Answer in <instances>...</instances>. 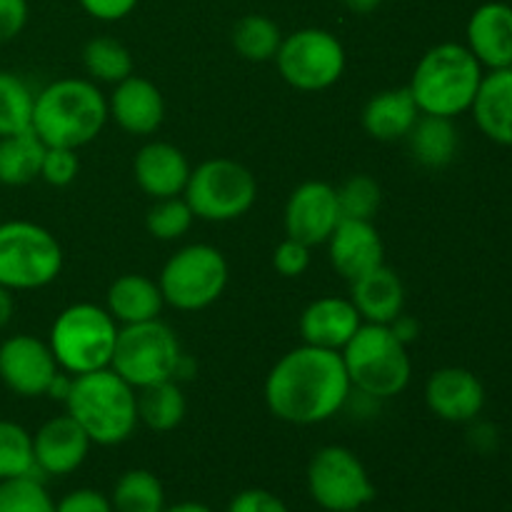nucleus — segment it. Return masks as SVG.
<instances>
[{"mask_svg": "<svg viewBox=\"0 0 512 512\" xmlns=\"http://www.w3.org/2000/svg\"><path fill=\"white\" fill-rule=\"evenodd\" d=\"M63 403L90 443L103 448L130 440L140 425L138 393L113 368L75 375Z\"/></svg>", "mask_w": 512, "mask_h": 512, "instance_id": "nucleus-3", "label": "nucleus"}, {"mask_svg": "<svg viewBox=\"0 0 512 512\" xmlns=\"http://www.w3.org/2000/svg\"><path fill=\"white\" fill-rule=\"evenodd\" d=\"M55 512H115L110 498H105L103 493L90 488L73 490V493L65 495L58 505H55Z\"/></svg>", "mask_w": 512, "mask_h": 512, "instance_id": "nucleus-41", "label": "nucleus"}, {"mask_svg": "<svg viewBox=\"0 0 512 512\" xmlns=\"http://www.w3.org/2000/svg\"><path fill=\"white\" fill-rule=\"evenodd\" d=\"M190 163L183 150L165 140H150L133 160V175L138 188L148 198H175L183 195L190 178Z\"/></svg>", "mask_w": 512, "mask_h": 512, "instance_id": "nucleus-21", "label": "nucleus"}, {"mask_svg": "<svg viewBox=\"0 0 512 512\" xmlns=\"http://www.w3.org/2000/svg\"><path fill=\"white\" fill-rule=\"evenodd\" d=\"M33 108V88L13 70H0V138L33 130Z\"/></svg>", "mask_w": 512, "mask_h": 512, "instance_id": "nucleus-32", "label": "nucleus"}, {"mask_svg": "<svg viewBox=\"0 0 512 512\" xmlns=\"http://www.w3.org/2000/svg\"><path fill=\"white\" fill-rule=\"evenodd\" d=\"M0 512H55V503L35 475L0 480Z\"/></svg>", "mask_w": 512, "mask_h": 512, "instance_id": "nucleus-36", "label": "nucleus"}, {"mask_svg": "<svg viewBox=\"0 0 512 512\" xmlns=\"http://www.w3.org/2000/svg\"><path fill=\"white\" fill-rule=\"evenodd\" d=\"M360 325H363V318L355 310L353 300L338 298V295H323L313 300L298 320L300 338L305 345L335 350V353H340L353 340Z\"/></svg>", "mask_w": 512, "mask_h": 512, "instance_id": "nucleus-19", "label": "nucleus"}, {"mask_svg": "<svg viewBox=\"0 0 512 512\" xmlns=\"http://www.w3.org/2000/svg\"><path fill=\"white\" fill-rule=\"evenodd\" d=\"M233 48L235 53L250 63H268L278 55L280 43H283V33H280L278 23L268 15L250 13L243 15L238 23L233 25Z\"/></svg>", "mask_w": 512, "mask_h": 512, "instance_id": "nucleus-29", "label": "nucleus"}, {"mask_svg": "<svg viewBox=\"0 0 512 512\" xmlns=\"http://www.w3.org/2000/svg\"><path fill=\"white\" fill-rule=\"evenodd\" d=\"M390 330H393L395 338H398L403 345H410L413 340H418V335H420L418 320L410 318V315H405V313H400L398 318L390 323Z\"/></svg>", "mask_w": 512, "mask_h": 512, "instance_id": "nucleus-43", "label": "nucleus"}, {"mask_svg": "<svg viewBox=\"0 0 512 512\" xmlns=\"http://www.w3.org/2000/svg\"><path fill=\"white\" fill-rule=\"evenodd\" d=\"M193 220L195 215L183 195H175V198H160L150 205L148 215H145V228L155 240L173 243V240L188 235Z\"/></svg>", "mask_w": 512, "mask_h": 512, "instance_id": "nucleus-34", "label": "nucleus"}, {"mask_svg": "<svg viewBox=\"0 0 512 512\" xmlns=\"http://www.w3.org/2000/svg\"><path fill=\"white\" fill-rule=\"evenodd\" d=\"M470 113L485 138L512 148V68L488 70L483 75Z\"/></svg>", "mask_w": 512, "mask_h": 512, "instance_id": "nucleus-23", "label": "nucleus"}, {"mask_svg": "<svg viewBox=\"0 0 512 512\" xmlns=\"http://www.w3.org/2000/svg\"><path fill=\"white\" fill-rule=\"evenodd\" d=\"M328 255L348 283L385 263V245L373 220L343 218L328 238Z\"/></svg>", "mask_w": 512, "mask_h": 512, "instance_id": "nucleus-18", "label": "nucleus"}, {"mask_svg": "<svg viewBox=\"0 0 512 512\" xmlns=\"http://www.w3.org/2000/svg\"><path fill=\"white\" fill-rule=\"evenodd\" d=\"M350 512H360V510H350Z\"/></svg>", "mask_w": 512, "mask_h": 512, "instance_id": "nucleus-47", "label": "nucleus"}, {"mask_svg": "<svg viewBox=\"0 0 512 512\" xmlns=\"http://www.w3.org/2000/svg\"><path fill=\"white\" fill-rule=\"evenodd\" d=\"M90 445L93 443L85 435V430L68 413L55 415L48 423L40 425L38 433L33 435L38 473L55 475V478L75 473L88 458Z\"/></svg>", "mask_w": 512, "mask_h": 512, "instance_id": "nucleus-17", "label": "nucleus"}, {"mask_svg": "<svg viewBox=\"0 0 512 512\" xmlns=\"http://www.w3.org/2000/svg\"><path fill=\"white\" fill-rule=\"evenodd\" d=\"M420 118V110L415 105L410 88H390L380 90L373 98L365 103L363 108V130L373 140L380 143H395V140H405L415 120Z\"/></svg>", "mask_w": 512, "mask_h": 512, "instance_id": "nucleus-25", "label": "nucleus"}, {"mask_svg": "<svg viewBox=\"0 0 512 512\" xmlns=\"http://www.w3.org/2000/svg\"><path fill=\"white\" fill-rule=\"evenodd\" d=\"M340 220L343 215H340L338 190L325 180H305L285 203V238H295L310 248L325 245Z\"/></svg>", "mask_w": 512, "mask_h": 512, "instance_id": "nucleus-14", "label": "nucleus"}, {"mask_svg": "<svg viewBox=\"0 0 512 512\" xmlns=\"http://www.w3.org/2000/svg\"><path fill=\"white\" fill-rule=\"evenodd\" d=\"M163 512H213V510H210L208 505H203V503H193V500H188V503L170 505V508H165Z\"/></svg>", "mask_w": 512, "mask_h": 512, "instance_id": "nucleus-46", "label": "nucleus"}, {"mask_svg": "<svg viewBox=\"0 0 512 512\" xmlns=\"http://www.w3.org/2000/svg\"><path fill=\"white\" fill-rule=\"evenodd\" d=\"M45 148L48 145L33 130L0 138V183L20 188V185L38 180Z\"/></svg>", "mask_w": 512, "mask_h": 512, "instance_id": "nucleus-27", "label": "nucleus"}, {"mask_svg": "<svg viewBox=\"0 0 512 512\" xmlns=\"http://www.w3.org/2000/svg\"><path fill=\"white\" fill-rule=\"evenodd\" d=\"M165 308L163 293H160L158 280L140 273H125L113 280L105 295V310L113 315L118 325L148 323L160 318Z\"/></svg>", "mask_w": 512, "mask_h": 512, "instance_id": "nucleus-24", "label": "nucleus"}, {"mask_svg": "<svg viewBox=\"0 0 512 512\" xmlns=\"http://www.w3.org/2000/svg\"><path fill=\"white\" fill-rule=\"evenodd\" d=\"M110 503H113L115 512H163V483L150 470H128L115 483Z\"/></svg>", "mask_w": 512, "mask_h": 512, "instance_id": "nucleus-31", "label": "nucleus"}, {"mask_svg": "<svg viewBox=\"0 0 512 512\" xmlns=\"http://www.w3.org/2000/svg\"><path fill=\"white\" fill-rule=\"evenodd\" d=\"M108 115L128 135L158 133L165 120V98L153 80L128 75L113 88L108 98Z\"/></svg>", "mask_w": 512, "mask_h": 512, "instance_id": "nucleus-16", "label": "nucleus"}, {"mask_svg": "<svg viewBox=\"0 0 512 512\" xmlns=\"http://www.w3.org/2000/svg\"><path fill=\"white\" fill-rule=\"evenodd\" d=\"M138 393V420L155 433H170L178 428L188 413V400L175 380L148 385Z\"/></svg>", "mask_w": 512, "mask_h": 512, "instance_id": "nucleus-28", "label": "nucleus"}, {"mask_svg": "<svg viewBox=\"0 0 512 512\" xmlns=\"http://www.w3.org/2000/svg\"><path fill=\"white\" fill-rule=\"evenodd\" d=\"M350 393L343 355L305 343L270 368L263 388L270 413L290 425L325 423L345 408Z\"/></svg>", "mask_w": 512, "mask_h": 512, "instance_id": "nucleus-1", "label": "nucleus"}, {"mask_svg": "<svg viewBox=\"0 0 512 512\" xmlns=\"http://www.w3.org/2000/svg\"><path fill=\"white\" fill-rule=\"evenodd\" d=\"M410 155L415 163L428 170L448 168L455 160L460 148V135L453 118H440V115H423L415 120L410 133L405 135Z\"/></svg>", "mask_w": 512, "mask_h": 512, "instance_id": "nucleus-26", "label": "nucleus"}, {"mask_svg": "<svg viewBox=\"0 0 512 512\" xmlns=\"http://www.w3.org/2000/svg\"><path fill=\"white\" fill-rule=\"evenodd\" d=\"M108 98L90 78H60L35 93L33 133L48 148L80 150L108 123Z\"/></svg>", "mask_w": 512, "mask_h": 512, "instance_id": "nucleus-2", "label": "nucleus"}, {"mask_svg": "<svg viewBox=\"0 0 512 512\" xmlns=\"http://www.w3.org/2000/svg\"><path fill=\"white\" fill-rule=\"evenodd\" d=\"M83 68L93 83L118 85L128 75H133V55L120 40L98 35L90 38L83 48Z\"/></svg>", "mask_w": 512, "mask_h": 512, "instance_id": "nucleus-30", "label": "nucleus"}, {"mask_svg": "<svg viewBox=\"0 0 512 512\" xmlns=\"http://www.w3.org/2000/svg\"><path fill=\"white\" fill-rule=\"evenodd\" d=\"M335 190H338L340 215L350 220H373L380 210V203H383V190H380L378 180L365 173L350 175Z\"/></svg>", "mask_w": 512, "mask_h": 512, "instance_id": "nucleus-35", "label": "nucleus"}, {"mask_svg": "<svg viewBox=\"0 0 512 512\" xmlns=\"http://www.w3.org/2000/svg\"><path fill=\"white\" fill-rule=\"evenodd\" d=\"M183 198L198 220L230 223L250 213L258 200V180L238 160L210 158L190 170Z\"/></svg>", "mask_w": 512, "mask_h": 512, "instance_id": "nucleus-9", "label": "nucleus"}, {"mask_svg": "<svg viewBox=\"0 0 512 512\" xmlns=\"http://www.w3.org/2000/svg\"><path fill=\"white\" fill-rule=\"evenodd\" d=\"M58 373L55 355L45 340L20 333L0 343V380L10 393L20 398H43Z\"/></svg>", "mask_w": 512, "mask_h": 512, "instance_id": "nucleus-13", "label": "nucleus"}, {"mask_svg": "<svg viewBox=\"0 0 512 512\" xmlns=\"http://www.w3.org/2000/svg\"><path fill=\"white\" fill-rule=\"evenodd\" d=\"M483 75V65L468 45L440 43L418 60L408 88L420 113L455 120L473 108Z\"/></svg>", "mask_w": 512, "mask_h": 512, "instance_id": "nucleus-4", "label": "nucleus"}, {"mask_svg": "<svg viewBox=\"0 0 512 512\" xmlns=\"http://www.w3.org/2000/svg\"><path fill=\"white\" fill-rule=\"evenodd\" d=\"M425 405L445 423H473L485 408V385L468 368H440L425 383Z\"/></svg>", "mask_w": 512, "mask_h": 512, "instance_id": "nucleus-15", "label": "nucleus"}, {"mask_svg": "<svg viewBox=\"0 0 512 512\" xmlns=\"http://www.w3.org/2000/svg\"><path fill=\"white\" fill-rule=\"evenodd\" d=\"M310 245L300 243L295 238H285L280 240L278 248L273 253V268L278 270L283 278H300V275L308 273L310 268Z\"/></svg>", "mask_w": 512, "mask_h": 512, "instance_id": "nucleus-38", "label": "nucleus"}, {"mask_svg": "<svg viewBox=\"0 0 512 512\" xmlns=\"http://www.w3.org/2000/svg\"><path fill=\"white\" fill-rule=\"evenodd\" d=\"M228 512H290L288 505L270 490H243L230 500Z\"/></svg>", "mask_w": 512, "mask_h": 512, "instance_id": "nucleus-39", "label": "nucleus"}, {"mask_svg": "<svg viewBox=\"0 0 512 512\" xmlns=\"http://www.w3.org/2000/svg\"><path fill=\"white\" fill-rule=\"evenodd\" d=\"M33 435L13 420H0V480L35 475Z\"/></svg>", "mask_w": 512, "mask_h": 512, "instance_id": "nucleus-33", "label": "nucleus"}, {"mask_svg": "<svg viewBox=\"0 0 512 512\" xmlns=\"http://www.w3.org/2000/svg\"><path fill=\"white\" fill-rule=\"evenodd\" d=\"M230 268L215 245L193 243L175 250L158 275L165 305L183 313L210 308L228 288Z\"/></svg>", "mask_w": 512, "mask_h": 512, "instance_id": "nucleus-10", "label": "nucleus"}, {"mask_svg": "<svg viewBox=\"0 0 512 512\" xmlns=\"http://www.w3.org/2000/svg\"><path fill=\"white\" fill-rule=\"evenodd\" d=\"M340 355L353 390L373 400L405 393L413 378L408 345L395 338L390 325L363 323Z\"/></svg>", "mask_w": 512, "mask_h": 512, "instance_id": "nucleus-5", "label": "nucleus"}, {"mask_svg": "<svg viewBox=\"0 0 512 512\" xmlns=\"http://www.w3.org/2000/svg\"><path fill=\"white\" fill-rule=\"evenodd\" d=\"M310 498L328 512L363 510L375 498V485L363 460L343 445H325L308 465Z\"/></svg>", "mask_w": 512, "mask_h": 512, "instance_id": "nucleus-12", "label": "nucleus"}, {"mask_svg": "<svg viewBox=\"0 0 512 512\" xmlns=\"http://www.w3.org/2000/svg\"><path fill=\"white\" fill-rule=\"evenodd\" d=\"M80 8L95 20H103V23H115V20H123L138 8L140 0H78Z\"/></svg>", "mask_w": 512, "mask_h": 512, "instance_id": "nucleus-42", "label": "nucleus"}, {"mask_svg": "<svg viewBox=\"0 0 512 512\" xmlns=\"http://www.w3.org/2000/svg\"><path fill=\"white\" fill-rule=\"evenodd\" d=\"M120 325L95 303L68 305L50 328L48 345L55 363L68 375H85L110 368Z\"/></svg>", "mask_w": 512, "mask_h": 512, "instance_id": "nucleus-6", "label": "nucleus"}, {"mask_svg": "<svg viewBox=\"0 0 512 512\" xmlns=\"http://www.w3.org/2000/svg\"><path fill=\"white\" fill-rule=\"evenodd\" d=\"M183 348L175 330L160 318L123 325L115 340L110 368L135 390L175 380L183 368Z\"/></svg>", "mask_w": 512, "mask_h": 512, "instance_id": "nucleus-7", "label": "nucleus"}, {"mask_svg": "<svg viewBox=\"0 0 512 512\" xmlns=\"http://www.w3.org/2000/svg\"><path fill=\"white\" fill-rule=\"evenodd\" d=\"M80 173L78 150L70 148H45L43 165H40V180L53 188H68Z\"/></svg>", "mask_w": 512, "mask_h": 512, "instance_id": "nucleus-37", "label": "nucleus"}, {"mask_svg": "<svg viewBox=\"0 0 512 512\" xmlns=\"http://www.w3.org/2000/svg\"><path fill=\"white\" fill-rule=\"evenodd\" d=\"M345 63L348 58L343 43L325 28H300L283 35L275 55L280 78L303 93L333 88L343 78Z\"/></svg>", "mask_w": 512, "mask_h": 512, "instance_id": "nucleus-11", "label": "nucleus"}, {"mask_svg": "<svg viewBox=\"0 0 512 512\" xmlns=\"http://www.w3.org/2000/svg\"><path fill=\"white\" fill-rule=\"evenodd\" d=\"M28 0H0V45L18 38L28 25Z\"/></svg>", "mask_w": 512, "mask_h": 512, "instance_id": "nucleus-40", "label": "nucleus"}, {"mask_svg": "<svg viewBox=\"0 0 512 512\" xmlns=\"http://www.w3.org/2000/svg\"><path fill=\"white\" fill-rule=\"evenodd\" d=\"M15 315V298L13 290H8L5 285H0V330L13 320Z\"/></svg>", "mask_w": 512, "mask_h": 512, "instance_id": "nucleus-44", "label": "nucleus"}, {"mask_svg": "<svg viewBox=\"0 0 512 512\" xmlns=\"http://www.w3.org/2000/svg\"><path fill=\"white\" fill-rule=\"evenodd\" d=\"M465 45L483 68H512V5L503 0L478 5L465 28Z\"/></svg>", "mask_w": 512, "mask_h": 512, "instance_id": "nucleus-20", "label": "nucleus"}, {"mask_svg": "<svg viewBox=\"0 0 512 512\" xmlns=\"http://www.w3.org/2000/svg\"><path fill=\"white\" fill-rule=\"evenodd\" d=\"M63 260L58 238L43 225L30 220L0 223V285L13 293L55 283Z\"/></svg>", "mask_w": 512, "mask_h": 512, "instance_id": "nucleus-8", "label": "nucleus"}, {"mask_svg": "<svg viewBox=\"0 0 512 512\" xmlns=\"http://www.w3.org/2000/svg\"><path fill=\"white\" fill-rule=\"evenodd\" d=\"M340 3H343L350 13L368 15V13H375V10L383 5V0H340Z\"/></svg>", "mask_w": 512, "mask_h": 512, "instance_id": "nucleus-45", "label": "nucleus"}, {"mask_svg": "<svg viewBox=\"0 0 512 512\" xmlns=\"http://www.w3.org/2000/svg\"><path fill=\"white\" fill-rule=\"evenodd\" d=\"M350 300L363 323L390 325L405 310L403 280L383 263L350 283Z\"/></svg>", "mask_w": 512, "mask_h": 512, "instance_id": "nucleus-22", "label": "nucleus"}]
</instances>
